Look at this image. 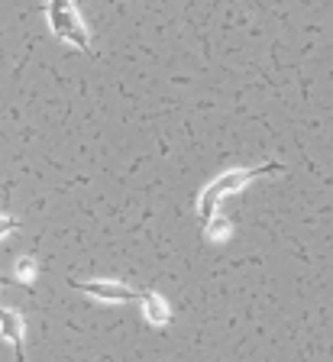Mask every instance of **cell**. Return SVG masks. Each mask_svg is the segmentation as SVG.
<instances>
[{
    "label": "cell",
    "mask_w": 333,
    "mask_h": 362,
    "mask_svg": "<svg viewBox=\"0 0 333 362\" xmlns=\"http://www.w3.org/2000/svg\"><path fill=\"white\" fill-rule=\"evenodd\" d=\"M272 172H281V162H265V165H259V168H233V172H223V175H217L214 181H207L204 191L197 194V214H201L204 226H211L214 220H217L220 204L227 201V197L246 191L256 178L272 175Z\"/></svg>",
    "instance_id": "cell-1"
},
{
    "label": "cell",
    "mask_w": 333,
    "mask_h": 362,
    "mask_svg": "<svg viewBox=\"0 0 333 362\" xmlns=\"http://www.w3.org/2000/svg\"><path fill=\"white\" fill-rule=\"evenodd\" d=\"M46 23H49V33L59 42L75 45L84 55H98V49L91 42V33H88V23H84L75 0H46Z\"/></svg>",
    "instance_id": "cell-2"
},
{
    "label": "cell",
    "mask_w": 333,
    "mask_h": 362,
    "mask_svg": "<svg viewBox=\"0 0 333 362\" xmlns=\"http://www.w3.org/2000/svg\"><path fill=\"white\" fill-rule=\"evenodd\" d=\"M71 288H78L81 294L94 298L104 304H129V301H143V291H136L127 281H114V279H94V281H71Z\"/></svg>",
    "instance_id": "cell-3"
},
{
    "label": "cell",
    "mask_w": 333,
    "mask_h": 362,
    "mask_svg": "<svg viewBox=\"0 0 333 362\" xmlns=\"http://www.w3.org/2000/svg\"><path fill=\"white\" fill-rule=\"evenodd\" d=\"M0 339H7L10 346L16 349V362H26V327H23V314L13 308L0 304Z\"/></svg>",
    "instance_id": "cell-4"
},
{
    "label": "cell",
    "mask_w": 333,
    "mask_h": 362,
    "mask_svg": "<svg viewBox=\"0 0 333 362\" xmlns=\"http://www.w3.org/2000/svg\"><path fill=\"white\" fill-rule=\"evenodd\" d=\"M143 314H146V320H149L152 327H162L168 320V308H165V301H162L159 294H152V291H143Z\"/></svg>",
    "instance_id": "cell-5"
},
{
    "label": "cell",
    "mask_w": 333,
    "mask_h": 362,
    "mask_svg": "<svg viewBox=\"0 0 333 362\" xmlns=\"http://www.w3.org/2000/svg\"><path fill=\"white\" fill-rule=\"evenodd\" d=\"M16 230H20V223H16L13 217H4V214H0V240L10 236V233H16Z\"/></svg>",
    "instance_id": "cell-6"
},
{
    "label": "cell",
    "mask_w": 333,
    "mask_h": 362,
    "mask_svg": "<svg viewBox=\"0 0 333 362\" xmlns=\"http://www.w3.org/2000/svg\"><path fill=\"white\" fill-rule=\"evenodd\" d=\"M20 272H23V275H20V281H26V285H30V281H33V262H30V259H23V262H20Z\"/></svg>",
    "instance_id": "cell-7"
},
{
    "label": "cell",
    "mask_w": 333,
    "mask_h": 362,
    "mask_svg": "<svg viewBox=\"0 0 333 362\" xmlns=\"http://www.w3.org/2000/svg\"><path fill=\"white\" fill-rule=\"evenodd\" d=\"M4 285H16V279H0V288Z\"/></svg>",
    "instance_id": "cell-8"
}]
</instances>
